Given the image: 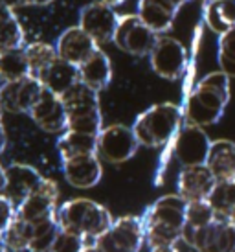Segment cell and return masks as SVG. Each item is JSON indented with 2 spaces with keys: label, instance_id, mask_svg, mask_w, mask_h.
<instances>
[{
  "label": "cell",
  "instance_id": "obj_1",
  "mask_svg": "<svg viewBox=\"0 0 235 252\" xmlns=\"http://www.w3.org/2000/svg\"><path fill=\"white\" fill-rule=\"evenodd\" d=\"M230 79L224 72H209L202 77L186 99L184 116L187 124L199 127L213 126L224 114L230 101Z\"/></svg>",
  "mask_w": 235,
  "mask_h": 252
},
{
  "label": "cell",
  "instance_id": "obj_2",
  "mask_svg": "<svg viewBox=\"0 0 235 252\" xmlns=\"http://www.w3.org/2000/svg\"><path fill=\"white\" fill-rule=\"evenodd\" d=\"M187 201L184 197L164 195L160 197L151 208L146 212V241L149 247L154 245H176L182 239V230L186 224Z\"/></svg>",
  "mask_w": 235,
  "mask_h": 252
},
{
  "label": "cell",
  "instance_id": "obj_3",
  "mask_svg": "<svg viewBox=\"0 0 235 252\" xmlns=\"http://www.w3.org/2000/svg\"><path fill=\"white\" fill-rule=\"evenodd\" d=\"M57 223L61 230L81 236L87 241H96L114 223L111 212L90 199H72L59 206ZM90 243V245H92Z\"/></svg>",
  "mask_w": 235,
  "mask_h": 252
},
{
  "label": "cell",
  "instance_id": "obj_4",
  "mask_svg": "<svg viewBox=\"0 0 235 252\" xmlns=\"http://www.w3.org/2000/svg\"><path fill=\"white\" fill-rule=\"evenodd\" d=\"M184 112L175 103H156L144 111L132 124L140 146L162 147L175 140L182 127Z\"/></svg>",
  "mask_w": 235,
  "mask_h": 252
},
{
  "label": "cell",
  "instance_id": "obj_5",
  "mask_svg": "<svg viewBox=\"0 0 235 252\" xmlns=\"http://www.w3.org/2000/svg\"><path fill=\"white\" fill-rule=\"evenodd\" d=\"M61 98L68 114V131L94 136L101 133L103 116L99 107V92L92 91L90 87L79 81Z\"/></svg>",
  "mask_w": 235,
  "mask_h": 252
},
{
  "label": "cell",
  "instance_id": "obj_6",
  "mask_svg": "<svg viewBox=\"0 0 235 252\" xmlns=\"http://www.w3.org/2000/svg\"><path fill=\"white\" fill-rule=\"evenodd\" d=\"M146 241V224L142 217L125 216L116 219L103 236L94 241L101 252H140Z\"/></svg>",
  "mask_w": 235,
  "mask_h": 252
},
{
  "label": "cell",
  "instance_id": "obj_7",
  "mask_svg": "<svg viewBox=\"0 0 235 252\" xmlns=\"http://www.w3.org/2000/svg\"><path fill=\"white\" fill-rule=\"evenodd\" d=\"M182 239L197 252H234L235 226L230 219L221 217L201 228H191L184 224Z\"/></svg>",
  "mask_w": 235,
  "mask_h": 252
},
{
  "label": "cell",
  "instance_id": "obj_8",
  "mask_svg": "<svg viewBox=\"0 0 235 252\" xmlns=\"http://www.w3.org/2000/svg\"><path fill=\"white\" fill-rule=\"evenodd\" d=\"M158 37L160 35H156L149 26L144 24V21L138 17V13H127L119 15L112 42L121 52H127V54L136 57H144L151 56Z\"/></svg>",
  "mask_w": 235,
  "mask_h": 252
},
{
  "label": "cell",
  "instance_id": "obj_9",
  "mask_svg": "<svg viewBox=\"0 0 235 252\" xmlns=\"http://www.w3.org/2000/svg\"><path fill=\"white\" fill-rule=\"evenodd\" d=\"M140 142L132 127L114 124L103 127L97 134V157L109 164H123L136 155Z\"/></svg>",
  "mask_w": 235,
  "mask_h": 252
},
{
  "label": "cell",
  "instance_id": "obj_10",
  "mask_svg": "<svg viewBox=\"0 0 235 252\" xmlns=\"http://www.w3.org/2000/svg\"><path fill=\"white\" fill-rule=\"evenodd\" d=\"M211 140L202 127L184 124L173 140V153L182 168L206 166Z\"/></svg>",
  "mask_w": 235,
  "mask_h": 252
},
{
  "label": "cell",
  "instance_id": "obj_11",
  "mask_svg": "<svg viewBox=\"0 0 235 252\" xmlns=\"http://www.w3.org/2000/svg\"><path fill=\"white\" fill-rule=\"evenodd\" d=\"M149 61H151V68L160 77L169 79V81H176L186 72L187 50L178 39L160 35L151 56H149Z\"/></svg>",
  "mask_w": 235,
  "mask_h": 252
},
{
  "label": "cell",
  "instance_id": "obj_12",
  "mask_svg": "<svg viewBox=\"0 0 235 252\" xmlns=\"http://www.w3.org/2000/svg\"><path fill=\"white\" fill-rule=\"evenodd\" d=\"M57 199H59V186L52 179H42L41 186L33 193L17 206V217L31 224L46 223L57 219Z\"/></svg>",
  "mask_w": 235,
  "mask_h": 252
},
{
  "label": "cell",
  "instance_id": "obj_13",
  "mask_svg": "<svg viewBox=\"0 0 235 252\" xmlns=\"http://www.w3.org/2000/svg\"><path fill=\"white\" fill-rule=\"evenodd\" d=\"M44 92L42 83L33 76H28L19 81L0 85V109L11 114H29L33 105L39 101Z\"/></svg>",
  "mask_w": 235,
  "mask_h": 252
},
{
  "label": "cell",
  "instance_id": "obj_14",
  "mask_svg": "<svg viewBox=\"0 0 235 252\" xmlns=\"http://www.w3.org/2000/svg\"><path fill=\"white\" fill-rule=\"evenodd\" d=\"M119 15L103 2H90L79 11V24L97 44H107L114 41Z\"/></svg>",
  "mask_w": 235,
  "mask_h": 252
},
{
  "label": "cell",
  "instance_id": "obj_15",
  "mask_svg": "<svg viewBox=\"0 0 235 252\" xmlns=\"http://www.w3.org/2000/svg\"><path fill=\"white\" fill-rule=\"evenodd\" d=\"M29 118L46 133L62 134L68 131V114H66L62 98L46 89L33 109L29 111Z\"/></svg>",
  "mask_w": 235,
  "mask_h": 252
},
{
  "label": "cell",
  "instance_id": "obj_16",
  "mask_svg": "<svg viewBox=\"0 0 235 252\" xmlns=\"http://www.w3.org/2000/svg\"><path fill=\"white\" fill-rule=\"evenodd\" d=\"M56 50L61 59L76 66H81L99 50V44L81 26H70L59 35Z\"/></svg>",
  "mask_w": 235,
  "mask_h": 252
},
{
  "label": "cell",
  "instance_id": "obj_17",
  "mask_svg": "<svg viewBox=\"0 0 235 252\" xmlns=\"http://www.w3.org/2000/svg\"><path fill=\"white\" fill-rule=\"evenodd\" d=\"M42 179L44 177L35 168L28 164L13 162L6 168V188L2 191V195L7 197L15 206H19L41 186Z\"/></svg>",
  "mask_w": 235,
  "mask_h": 252
},
{
  "label": "cell",
  "instance_id": "obj_18",
  "mask_svg": "<svg viewBox=\"0 0 235 252\" xmlns=\"http://www.w3.org/2000/svg\"><path fill=\"white\" fill-rule=\"evenodd\" d=\"M217 179L209 171L207 166H193V168H182L178 173V195L184 197L187 203L195 201H207L209 193L213 191Z\"/></svg>",
  "mask_w": 235,
  "mask_h": 252
},
{
  "label": "cell",
  "instance_id": "obj_19",
  "mask_svg": "<svg viewBox=\"0 0 235 252\" xmlns=\"http://www.w3.org/2000/svg\"><path fill=\"white\" fill-rule=\"evenodd\" d=\"M62 173L74 188L87 189L96 186L101 181L103 168H101V160L97 155H85V157L62 160Z\"/></svg>",
  "mask_w": 235,
  "mask_h": 252
},
{
  "label": "cell",
  "instance_id": "obj_20",
  "mask_svg": "<svg viewBox=\"0 0 235 252\" xmlns=\"http://www.w3.org/2000/svg\"><path fill=\"white\" fill-rule=\"evenodd\" d=\"M180 7L171 0H138V17L146 26L162 35L173 28L175 17Z\"/></svg>",
  "mask_w": 235,
  "mask_h": 252
},
{
  "label": "cell",
  "instance_id": "obj_21",
  "mask_svg": "<svg viewBox=\"0 0 235 252\" xmlns=\"http://www.w3.org/2000/svg\"><path fill=\"white\" fill-rule=\"evenodd\" d=\"M37 79L46 91L54 92L57 96H64L70 89H74L79 83V66L57 57Z\"/></svg>",
  "mask_w": 235,
  "mask_h": 252
},
{
  "label": "cell",
  "instance_id": "obj_22",
  "mask_svg": "<svg viewBox=\"0 0 235 252\" xmlns=\"http://www.w3.org/2000/svg\"><path fill=\"white\" fill-rule=\"evenodd\" d=\"M206 166L217 181H235V142L213 140Z\"/></svg>",
  "mask_w": 235,
  "mask_h": 252
},
{
  "label": "cell",
  "instance_id": "obj_23",
  "mask_svg": "<svg viewBox=\"0 0 235 252\" xmlns=\"http://www.w3.org/2000/svg\"><path fill=\"white\" fill-rule=\"evenodd\" d=\"M112 79V64L103 50H97L88 61L79 66V81L90 87L92 91H105Z\"/></svg>",
  "mask_w": 235,
  "mask_h": 252
},
{
  "label": "cell",
  "instance_id": "obj_24",
  "mask_svg": "<svg viewBox=\"0 0 235 252\" xmlns=\"http://www.w3.org/2000/svg\"><path fill=\"white\" fill-rule=\"evenodd\" d=\"M204 22L219 37L235 28V0H209L204 7Z\"/></svg>",
  "mask_w": 235,
  "mask_h": 252
},
{
  "label": "cell",
  "instance_id": "obj_25",
  "mask_svg": "<svg viewBox=\"0 0 235 252\" xmlns=\"http://www.w3.org/2000/svg\"><path fill=\"white\" fill-rule=\"evenodd\" d=\"M57 151L61 155V160H68V158H76V157H85V155H96L97 136L76 133V131H66L57 140Z\"/></svg>",
  "mask_w": 235,
  "mask_h": 252
},
{
  "label": "cell",
  "instance_id": "obj_26",
  "mask_svg": "<svg viewBox=\"0 0 235 252\" xmlns=\"http://www.w3.org/2000/svg\"><path fill=\"white\" fill-rule=\"evenodd\" d=\"M26 44L28 42H26V35L19 17L15 15L13 9L0 6V54L24 48Z\"/></svg>",
  "mask_w": 235,
  "mask_h": 252
},
{
  "label": "cell",
  "instance_id": "obj_27",
  "mask_svg": "<svg viewBox=\"0 0 235 252\" xmlns=\"http://www.w3.org/2000/svg\"><path fill=\"white\" fill-rule=\"evenodd\" d=\"M28 76H31V70H29V63L24 48L9 50V52L0 54V79L4 83L19 81Z\"/></svg>",
  "mask_w": 235,
  "mask_h": 252
},
{
  "label": "cell",
  "instance_id": "obj_28",
  "mask_svg": "<svg viewBox=\"0 0 235 252\" xmlns=\"http://www.w3.org/2000/svg\"><path fill=\"white\" fill-rule=\"evenodd\" d=\"M33 234L35 224L24 221L21 217H17V214H15L13 221L9 223V226L2 234V239H4V245L7 247V251L24 252L29 251L31 241H33Z\"/></svg>",
  "mask_w": 235,
  "mask_h": 252
},
{
  "label": "cell",
  "instance_id": "obj_29",
  "mask_svg": "<svg viewBox=\"0 0 235 252\" xmlns=\"http://www.w3.org/2000/svg\"><path fill=\"white\" fill-rule=\"evenodd\" d=\"M207 203L217 217L230 219L235 214V181H217L213 191L207 197Z\"/></svg>",
  "mask_w": 235,
  "mask_h": 252
},
{
  "label": "cell",
  "instance_id": "obj_30",
  "mask_svg": "<svg viewBox=\"0 0 235 252\" xmlns=\"http://www.w3.org/2000/svg\"><path fill=\"white\" fill-rule=\"evenodd\" d=\"M24 52H26L29 70H31V76L33 77L41 76L42 72L46 70L50 64L59 57L56 46H52L48 42H28L24 46Z\"/></svg>",
  "mask_w": 235,
  "mask_h": 252
},
{
  "label": "cell",
  "instance_id": "obj_31",
  "mask_svg": "<svg viewBox=\"0 0 235 252\" xmlns=\"http://www.w3.org/2000/svg\"><path fill=\"white\" fill-rule=\"evenodd\" d=\"M59 232H61V226L57 223V219L35 224V234L29 252H52V247L56 243Z\"/></svg>",
  "mask_w": 235,
  "mask_h": 252
},
{
  "label": "cell",
  "instance_id": "obj_32",
  "mask_svg": "<svg viewBox=\"0 0 235 252\" xmlns=\"http://www.w3.org/2000/svg\"><path fill=\"white\" fill-rule=\"evenodd\" d=\"M217 61H219L221 72H224L230 77H235V28L219 37Z\"/></svg>",
  "mask_w": 235,
  "mask_h": 252
},
{
  "label": "cell",
  "instance_id": "obj_33",
  "mask_svg": "<svg viewBox=\"0 0 235 252\" xmlns=\"http://www.w3.org/2000/svg\"><path fill=\"white\" fill-rule=\"evenodd\" d=\"M215 219H217V214L213 212V208L209 206L207 201H195V203L187 204L186 226L201 228V226L211 224Z\"/></svg>",
  "mask_w": 235,
  "mask_h": 252
},
{
  "label": "cell",
  "instance_id": "obj_34",
  "mask_svg": "<svg viewBox=\"0 0 235 252\" xmlns=\"http://www.w3.org/2000/svg\"><path fill=\"white\" fill-rule=\"evenodd\" d=\"M87 245H90V243L85 238L61 230L54 247H52V252H83Z\"/></svg>",
  "mask_w": 235,
  "mask_h": 252
},
{
  "label": "cell",
  "instance_id": "obj_35",
  "mask_svg": "<svg viewBox=\"0 0 235 252\" xmlns=\"http://www.w3.org/2000/svg\"><path fill=\"white\" fill-rule=\"evenodd\" d=\"M15 214H17V206L7 197H4L0 193V236L4 234V230L13 221Z\"/></svg>",
  "mask_w": 235,
  "mask_h": 252
},
{
  "label": "cell",
  "instance_id": "obj_36",
  "mask_svg": "<svg viewBox=\"0 0 235 252\" xmlns=\"http://www.w3.org/2000/svg\"><path fill=\"white\" fill-rule=\"evenodd\" d=\"M6 144H7V138H6V131H4V124H2V109H0V155L4 153Z\"/></svg>",
  "mask_w": 235,
  "mask_h": 252
},
{
  "label": "cell",
  "instance_id": "obj_37",
  "mask_svg": "<svg viewBox=\"0 0 235 252\" xmlns=\"http://www.w3.org/2000/svg\"><path fill=\"white\" fill-rule=\"evenodd\" d=\"M0 6L7 7V9H17V7L24 6V0H0Z\"/></svg>",
  "mask_w": 235,
  "mask_h": 252
},
{
  "label": "cell",
  "instance_id": "obj_38",
  "mask_svg": "<svg viewBox=\"0 0 235 252\" xmlns=\"http://www.w3.org/2000/svg\"><path fill=\"white\" fill-rule=\"evenodd\" d=\"M149 252H178L176 245H154L149 247Z\"/></svg>",
  "mask_w": 235,
  "mask_h": 252
},
{
  "label": "cell",
  "instance_id": "obj_39",
  "mask_svg": "<svg viewBox=\"0 0 235 252\" xmlns=\"http://www.w3.org/2000/svg\"><path fill=\"white\" fill-rule=\"evenodd\" d=\"M54 0H24V6H48Z\"/></svg>",
  "mask_w": 235,
  "mask_h": 252
},
{
  "label": "cell",
  "instance_id": "obj_40",
  "mask_svg": "<svg viewBox=\"0 0 235 252\" xmlns=\"http://www.w3.org/2000/svg\"><path fill=\"white\" fill-rule=\"evenodd\" d=\"M6 188V168L0 164V193Z\"/></svg>",
  "mask_w": 235,
  "mask_h": 252
},
{
  "label": "cell",
  "instance_id": "obj_41",
  "mask_svg": "<svg viewBox=\"0 0 235 252\" xmlns=\"http://www.w3.org/2000/svg\"><path fill=\"white\" fill-rule=\"evenodd\" d=\"M99 2H103V4H107L109 7H112V9H114V7L121 6L125 0H99Z\"/></svg>",
  "mask_w": 235,
  "mask_h": 252
},
{
  "label": "cell",
  "instance_id": "obj_42",
  "mask_svg": "<svg viewBox=\"0 0 235 252\" xmlns=\"http://www.w3.org/2000/svg\"><path fill=\"white\" fill-rule=\"evenodd\" d=\"M83 252H101V251H99V249H97V247L94 245V243H92V245H87V247H85Z\"/></svg>",
  "mask_w": 235,
  "mask_h": 252
},
{
  "label": "cell",
  "instance_id": "obj_43",
  "mask_svg": "<svg viewBox=\"0 0 235 252\" xmlns=\"http://www.w3.org/2000/svg\"><path fill=\"white\" fill-rule=\"evenodd\" d=\"M0 252H7V247L4 245V239H2V236H0Z\"/></svg>",
  "mask_w": 235,
  "mask_h": 252
},
{
  "label": "cell",
  "instance_id": "obj_44",
  "mask_svg": "<svg viewBox=\"0 0 235 252\" xmlns=\"http://www.w3.org/2000/svg\"><path fill=\"white\" fill-rule=\"evenodd\" d=\"M171 2H175V4H176L178 7H182V6H184V4L187 2V0H171Z\"/></svg>",
  "mask_w": 235,
  "mask_h": 252
},
{
  "label": "cell",
  "instance_id": "obj_45",
  "mask_svg": "<svg viewBox=\"0 0 235 252\" xmlns=\"http://www.w3.org/2000/svg\"><path fill=\"white\" fill-rule=\"evenodd\" d=\"M230 221H232V223H234V226H235V214L232 217H230Z\"/></svg>",
  "mask_w": 235,
  "mask_h": 252
},
{
  "label": "cell",
  "instance_id": "obj_46",
  "mask_svg": "<svg viewBox=\"0 0 235 252\" xmlns=\"http://www.w3.org/2000/svg\"><path fill=\"white\" fill-rule=\"evenodd\" d=\"M234 252H235V249H234Z\"/></svg>",
  "mask_w": 235,
  "mask_h": 252
}]
</instances>
